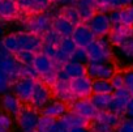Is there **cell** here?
<instances>
[{"label":"cell","instance_id":"obj_1","mask_svg":"<svg viewBox=\"0 0 133 132\" xmlns=\"http://www.w3.org/2000/svg\"><path fill=\"white\" fill-rule=\"evenodd\" d=\"M89 60L90 61H108L112 56L111 43L110 39L106 37H98L95 38L90 45L85 47Z\"/></svg>","mask_w":133,"mask_h":132},{"label":"cell","instance_id":"obj_2","mask_svg":"<svg viewBox=\"0 0 133 132\" xmlns=\"http://www.w3.org/2000/svg\"><path fill=\"white\" fill-rule=\"evenodd\" d=\"M24 25H25V32L42 37L43 34H46L48 30L52 29V17L47 12L29 15Z\"/></svg>","mask_w":133,"mask_h":132},{"label":"cell","instance_id":"obj_3","mask_svg":"<svg viewBox=\"0 0 133 132\" xmlns=\"http://www.w3.org/2000/svg\"><path fill=\"white\" fill-rule=\"evenodd\" d=\"M0 70L9 76L11 83H15L17 79L21 77L22 64L17 60L15 54H11L4 50L2 42H0Z\"/></svg>","mask_w":133,"mask_h":132},{"label":"cell","instance_id":"obj_4","mask_svg":"<svg viewBox=\"0 0 133 132\" xmlns=\"http://www.w3.org/2000/svg\"><path fill=\"white\" fill-rule=\"evenodd\" d=\"M85 68H86V76H89L91 80H98V79L110 80L116 73L115 65H114V63H111V60H108V61H89V64Z\"/></svg>","mask_w":133,"mask_h":132},{"label":"cell","instance_id":"obj_5","mask_svg":"<svg viewBox=\"0 0 133 132\" xmlns=\"http://www.w3.org/2000/svg\"><path fill=\"white\" fill-rule=\"evenodd\" d=\"M130 97H132V92L125 86L120 89H115L107 110L121 118L124 114H127V103L130 99Z\"/></svg>","mask_w":133,"mask_h":132},{"label":"cell","instance_id":"obj_6","mask_svg":"<svg viewBox=\"0 0 133 132\" xmlns=\"http://www.w3.org/2000/svg\"><path fill=\"white\" fill-rule=\"evenodd\" d=\"M86 25L90 28V30L94 33L95 37H106L107 34L111 33L112 26H114L110 15H107V13H101V12H97V13L86 22Z\"/></svg>","mask_w":133,"mask_h":132},{"label":"cell","instance_id":"obj_7","mask_svg":"<svg viewBox=\"0 0 133 132\" xmlns=\"http://www.w3.org/2000/svg\"><path fill=\"white\" fill-rule=\"evenodd\" d=\"M15 37L18 43V48L26 50V51H33V52H39L43 45L42 37L35 35L29 32H17L15 33Z\"/></svg>","mask_w":133,"mask_h":132},{"label":"cell","instance_id":"obj_8","mask_svg":"<svg viewBox=\"0 0 133 132\" xmlns=\"http://www.w3.org/2000/svg\"><path fill=\"white\" fill-rule=\"evenodd\" d=\"M51 94H52V92L50 90V88L46 84H43L42 81H35L33 94H31L29 103L35 110H39V109L43 110L44 106L51 101Z\"/></svg>","mask_w":133,"mask_h":132},{"label":"cell","instance_id":"obj_9","mask_svg":"<svg viewBox=\"0 0 133 132\" xmlns=\"http://www.w3.org/2000/svg\"><path fill=\"white\" fill-rule=\"evenodd\" d=\"M39 116L37 110L33 107H21L20 112L17 114L18 124L24 132H34L39 120Z\"/></svg>","mask_w":133,"mask_h":132},{"label":"cell","instance_id":"obj_10","mask_svg":"<svg viewBox=\"0 0 133 132\" xmlns=\"http://www.w3.org/2000/svg\"><path fill=\"white\" fill-rule=\"evenodd\" d=\"M93 80L89 76H81L71 80V89L75 99L77 98H89L93 94Z\"/></svg>","mask_w":133,"mask_h":132},{"label":"cell","instance_id":"obj_11","mask_svg":"<svg viewBox=\"0 0 133 132\" xmlns=\"http://www.w3.org/2000/svg\"><path fill=\"white\" fill-rule=\"evenodd\" d=\"M34 85H35V80L34 79H29V77H20V79H17L13 83L15 96L21 102H30Z\"/></svg>","mask_w":133,"mask_h":132},{"label":"cell","instance_id":"obj_12","mask_svg":"<svg viewBox=\"0 0 133 132\" xmlns=\"http://www.w3.org/2000/svg\"><path fill=\"white\" fill-rule=\"evenodd\" d=\"M71 110L84 116L88 120H93L97 115V109L93 106L90 99L88 98H77L71 102Z\"/></svg>","mask_w":133,"mask_h":132},{"label":"cell","instance_id":"obj_13","mask_svg":"<svg viewBox=\"0 0 133 132\" xmlns=\"http://www.w3.org/2000/svg\"><path fill=\"white\" fill-rule=\"evenodd\" d=\"M133 37V26L124 24H114L112 30L110 33V43L119 47L125 39Z\"/></svg>","mask_w":133,"mask_h":132},{"label":"cell","instance_id":"obj_14","mask_svg":"<svg viewBox=\"0 0 133 132\" xmlns=\"http://www.w3.org/2000/svg\"><path fill=\"white\" fill-rule=\"evenodd\" d=\"M72 38L76 42L77 47H86L88 45H90L97 37L94 35V33L90 30V28L86 24H81L75 26V30L72 33Z\"/></svg>","mask_w":133,"mask_h":132},{"label":"cell","instance_id":"obj_15","mask_svg":"<svg viewBox=\"0 0 133 132\" xmlns=\"http://www.w3.org/2000/svg\"><path fill=\"white\" fill-rule=\"evenodd\" d=\"M20 13L17 0H0V22L17 20Z\"/></svg>","mask_w":133,"mask_h":132},{"label":"cell","instance_id":"obj_16","mask_svg":"<svg viewBox=\"0 0 133 132\" xmlns=\"http://www.w3.org/2000/svg\"><path fill=\"white\" fill-rule=\"evenodd\" d=\"M51 88H52V94L57 101H61L65 103V102H72L75 99L72 89H71V81L56 80V83Z\"/></svg>","mask_w":133,"mask_h":132},{"label":"cell","instance_id":"obj_17","mask_svg":"<svg viewBox=\"0 0 133 132\" xmlns=\"http://www.w3.org/2000/svg\"><path fill=\"white\" fill-rule=\"evenodd\" d=\"M33 67L38 72L39 76H42L44 73H48V72L57 71V67H56L55 61L51 58H48L47 55H44L43 52H41V51L35 54V59L33 61Z\"/></svg>","mask_w":133,"mask_h":132},{"label":"cell","instance_id":"obj_18","mask_svg":"<svg viewBox=\"0 0 133 132\" xmlns=\"http://www.w3.org/2000/svg\"><path fill=\"white\" fill-rule=\"evenodd\" d=\"M98 0H76L75 7L78 9L84 22H88L97 13Z\"/></svg>","mask_w":133,"mask_h":132},{"label":"cell","instance_id":"obj_19","mask_svg":"<svg viewBox=\"0 0 133 132\" xmlns=\"http://www.w3.org/2000/svg\"><path fill=\"white\" fill-rule=\"evenodd\" d=\"M112 24H124L133 26V5H127L120 9H115L110 15Z\"/></svg>","mask_w":133,"mask_h":132},{"label":"cell","instance_id":"obj_20","mask_svg":"<svg viewBox=\"0 0 133 132\" xmlns=\"http://www.w3.org/2000/svg\"><path fill=\"white\" fill-rule=\"evenodd\" d=\"M52 29L55 32H57L61 37H72L75 26L69 21H66L64 17L57 15L52 18Z\"/></svg>","mask_w":133,"mask_h":132},{"label":"cell","instance_id":"obj_21","mask_svg":"<svg viewBox=\"0 0 133 132\" xmlns=\"http://www.w3.org/2000/svg\"><path fill=\"white\" fill-rule=\"evenodd\" d=\"M61 120L64 122V124L68 127V128H76V127H86L89 120L85 119L84 116L78 115L77 112L75 111H66L63 116H61Z\"/></svg>","mask_w":133,"mask_h":132},{"label":"cell","instance_id":"obj_22","mask_svg":"<svg viewBox=\"0 0 133 132\" xmlns=\"http://www.w3.org/2000/svg\"><path fill=\"white\" fill-rule=\"evenodd\" d=\"M59 15L61 17H64L66 21H69L73 26L84 24V21H82V18L80 16V12H78V9L75 5H64L59 11Z\"/></svg>","mask_w":133,"mask_h":132},{"label":"cell","instance_id":"obj_23","mask_svg":"<svg viewBox=\"0 0 133 132\" xmlns=\"http://www.w3.org/2000/svg\"><path fill=\"white\" fill-rule=\"evenodd\" d=\"M65 112H66V107H65L64 102L57 101V99L56 101H50L43 109V115L51 116L54 119L61 118Z\"/></svg>","mask_w":133,"mask_h":132},{"label":"cell","instance_id":"obj_24","mask_svg":"<svg viewBox=\"0 0 133 132\" xmlns=\"http://www.w3.org/2000/svg\"><path fill=\"white\" fill-rule=\"evenodd\" d=\"M61 70H63L66 75H68V77H69L71 80L86 75L85 65H82V64H80V63H76V61H72V60H69L68 63H65L63 67H61Z\"/></svg>","mask_w":133,"mask_h":132},{"label":"cell","instance_id":"obj_25","mask_svg":"<svg viewBox=\"0 0 133 132\" xmlns=\"http://www.w3.org/2000/svg\"><path fill=\"white\" fill-rule=\"evenodd\" d=\"M129 5L128 0H98V5H97V12L106 13L108 11H115L120 9Z\"/></svg>","mask_w":133,"mask_h":132},{"label":"cell","instance_id":"obj_26","mask_svg":"<svg viewBox=\"0 0 133 132\" xmlns=\"http://www.w3.org/2000/svg\"><path fill=\"white\" fill-rule=\"evenodd\" d=\"M2 105L4 107L5 111H8L9 114L12 115H17L21 110V101L15 96V94H11V93H5L4 97H3V101H2Z\"/></svg>","mask_w":133,"mask_h":132},{"label":"cell","instance_id":"obj_27","mask_svg":"<svg viewBox=\"0 0 133 132\" xmlns=\"http://www.w3.org/2000/svg\"><path fill=\"white\" fill-rule=\"evenodd\" d=\"M94 120H98L101 123H104L112 128H116L119 124H120V116L115 115L114 112L108 111V110H101V111H97V115L94 118Z\"/></svg>","mask_w":133,"mask_h":132},{"label":"cell","instance_id":"obj_28","mask_svg":"<svg viewBox=\"0 0 133 132\" xmlns=\"http://www.w3.org/2000/svg\"><path fill=\"white\" fill-rule=\"evenodd\" d=\"M112 94H99V93H93L90 96V102L93 103V106L97 109V111L101 110H107L108 105L111 102Z\"/></svg>","mask_w":133,"mask_h":132},{"label":"cell","instance_id":"obj_29","mask_svg":"<svg viewBox=\"0 0 133 132\" xmlns=\"http://www.w3.org/2000/svg\"><path fill=\"white\" fill-rule=\"evenodd\" d=\"M93 93H99V94H112L114 93V86L110 80H93Z\"/></svg>","mask_w":133,"mask_h":132},{"label":"cell","instance_id":"obj_30","mask_svg":"<svg viewBox=\"0 0 133 132\" xmlns=\"http://www.w3.org/2000/svg\"><path fill=\"white\" fill-rule=\"evenodd\" d=\"M119 55L127 60H133V37L125 39L119 47Z\"/></svg>","mask_w":133,"mask_h":132},{"label":"cell","instance_id":"obj_31","mask_svg":"<svg viewBox=\"0 0 133 132\" xmlns=\"http://www.w3.org/2000/svg\"><path fill=\"white\" fill-rule=\"evenodd\" d=\"M55 120H56V119L42 114V115L39 116V120H38V124H37V128H35L34 132H51Z\"/></svg>","mask_w":133,"mask_h":132},{"label":"cell","instance_id":"obj_32","mask_svg":"<svg viewBox=\"0 0 133 132\" xmlns=\"http://www.w3.org/2000/svg\"><path fill=\"white\" fill-rule=\"evenodd\" d=\"M2 46L4 47L5 51H8V52H11V54H16V52L20 51L18 43H17V39H16L15 34L5 35V37L2 39Z\"/></svg>","mask_w":133,"mask_h":132},{"label":"cell","instance_id":"obj_33","mask_svg":"<svg viewBox=\"0 0 133 132\" xmlns=\"http://www.w3.org/2000/svg\"><path fill=\"white\" fill-rule=\"evenodd\" d=\"M35 54H37V52L21 50V51L16 52L15 56L17 58V60H18L22 65H33V61H34V59H35Z\"/></svg>","mask_w":133,"mask_h":132},{"label":"cell","instance_id":"obj_34","mask_svg":"<svg viewBox=\"0 0 133 132\" xmlns=\"http://www.w3.org/2000/svg\"><path fill=\"white\" fill-rule=\"evenodd\" d=\"M59 48H60L61 51H64L65 54L72 55V54L76 51L77 45H76V42L73 41L72 37H63V38H61V42H60V45H59Z\"/></svg>","mask_w":133,"mask_h":132},{"label":"cell","instance_id":"obj_35","mask_svg":"<svg viewBox=\"0 0 133 132\" xmlns=\"http://www.w3.org/2000/svg\"><path fill=\"white\" fill-rule=\"evenodd\" d=\"M61 38H63V37H61L57 32H55L54 29L48 30L46 34L42 35V41H43V43L52 45V46H56V47H59V45H60V42H61Z\"/></svg>","mask_w":133,"mask_h":132},{"label":"cell","instance_id":"obj_36","mask_svg":"<svg viewBox=\"0 0 133 132\" xmlns=\"http://www.w3.org/2000/svg\"><path fill=\"white\" fill-rule=\"evenodd\" d=\"M71 60L72 61H76V63H80L82 65H88L89 64V56H88V52L84 47H77L76 51L71 55Z\"/></svg>","mask_w":133,"mask_h":132},{"label":"cell","instance_id":"obj_37","mask_svg":"<svg viewBox=\"0 0 133 132\" xmlns=\"http://www.w3.org/2000/svg\"><path fill=\"white\" fill-rule=\"evenodd\" d=\"M90 129H91V132H115V128H112L104 123H101L98 120H94V119H93Z\"/></svg>","mask_w":133,"mask_h":132},{"label":"cell","instance_id":"obj_38","mask_svg":"<svg viewBox=\"0 0 133 132\" xmlns=\"http://www.w3.org/2000/svg\"><path fill=\"white\" fill-rule=\"evenodd\" d=\"M11 84L12 83H11L9 76L4 71L0 70V93H7V90H8Z\"/></svg>","mask_w":133,"mask_h":132},{"label":"cell","instance_id":"obj_39","mask_svg":"<svg viewBox=\"0 0 133 132\" xmlns=\"http://www.w3.org/2000/svg\"><path fill=\"white\" fill-rule=\"evenodd\" d=\"M12 125L11 116L7 114H0V132H9Z\"/></svg>","mask_w":133,"mask_h":132},{"label":"cell","instance_id":"obj_40","mask_svg":"<svg viewBox=\"0 0 133 132\" xmlns=\"http://www.w3.org/2000/svg\"><path fill=\"white\" fill-rule=\"evenodd\" d=\"M123 80H124V86L132 92L133 90V68L123 72Z\"/></svg>","mask_w":133,"mask_h":132},{"label":"cell","instance_id":"obj_41","mask_svg":"<svg viewBox=\"0 0 133 132\" xmlns=\"http://www.w3.org/2000/svg\"><path fill=\"white\" fill-rule=\"evenodd\" d=\"M56 51H57V47H56V46L47 45V43H43V45H42V48H41V52H43L44 55H47V56L51 58V59L55 58Z\"/></svg>","mask_w":133,"mask_h":132},{"label":"cell","instance_id":"obj_42","mask_svg":"<svg viewBox=\"0 0 133 132\" xmlns=\"http://www.w3.org/2000/svg\"><path fill=\"white\" fill-rule=\"evenodd\" d=\"M114 89H120L124 86V80H123V73H115L111 79H110Z\"/></svg>","mask_w":133,"mask_h":132},{"label":"cell","instance_id":"obj_43","mask_svg":"<svg viewBox=\"0 0 133 132\" xmlns=\"http://www.w3.org/2000/svg\"><path fill=\"white\" fill-rule=\"evenodd\" d=\"M51 132H69V128L66 127V125L64 124V122L60 119V120H55Z\"/></svg>","mask_w":133,"mask_h":132},{"label":"cell","instance_id":"obj_44","mask_svg":"<svg viewBox=\"0 0 133 132\" xmlns=\"http://www.w3.org/2000/svg\"><path fill=\"white\" fill-rule=\"evenodd\" d=\"M115 132H133V124L132 122H123L116 127Z\"/></svg>","mask_w":133,"mask_h":132},{"label":"cell","instance_id":"obj_45","mask_svg":"<svg viewBox=\"0 0 133 132\" xmlns=\"http://www.w3.org/2000/svg\"><path fill=\"white\" fill-rule=\"evenodd\" d=\"M127 115H129L130 118H133V96L130 97V99L127 103Z\"/></svg>","mask_w":133,"mask_h":132},{"label":"cell","instance_id":"obj_46","mask_svg":"<svg viewBox=\"0 0 133 132\" xmlns=\"http://www.w3.org/2000/svg\"><path fill=\"white\" fill-rule=\"evenodd\" d=\"M69 132H91L88 127H76V128H69Z\"/></svg>","mask_w":133,"mask_h":132},{"label":"cell","instance_id":"obj_47","mask_svg":"<svg viewBox=\"0 0 133 132\" xmlns=\"http://www.w3.org/2000/svg\"><path fill=\"white\" fill-rule=\"evenodd\" d=\"M57 3L61 4L63 7H64V5H75L76 0H57Z\"/></svg>","mask_w":133,"mask_h":132},{"label":"cell","instance_id":"obj_48","mask_svg":"<svg viewBox=\"0 0 133 132\" xmlns=\"http://www.w3.org/2000/svg\"><path fill=\"white\" fill-rule=\"evenodd\" d=\"M0 34H3V26L0 25Z\"/></svg>","mask_w":133,"mask_h":132},{"label":"cell","instance_id":"obj_49","mask_svg":"<svg viewBox=\"0 0 133 132\" xmlns=\"http://www.w3.org/2000/svg\"><path fill=\"white\" fill-rule=\"evenodd\" d=\"M128 2H129V4H132V3H133V0H128Z\"/></svg>","mask_w":133,"mask_h":132},{"label":"cell","instance_id":"obj_50","mask_svg":"<svg viewBox=\"0 0 133 132\" xmlns=\"http://www.w3.org/2000/svg\"><path fill=\"white\" fill-rule=\"evenodd\" d=\"M51 2H52V3H54V2H57V0H51Z\"/></svg>","mask_w":133,"mask_h":132},{"label":"cell","instance_id":"obj_51","mask_svg":"<svg viewBox=\"0 0 133 132\" xmlns=\"http://www.w3.org/2000/svg\"><path fill=\"white\" fill-rule=\"evenodd\" d=\"M132 96H133V90H132Z\"/></svg>","mask_w":133,"mask_h":132},{"label":"cell","instance_id":"obj_52","mask_svg":"<svg viewBox=\"0 0 133 132\" xmlns=\"http://www.w3.org/2000/svg\"><path fill=\"white\" fill-rule=\"evenodd\" d=\"M132 124H133V120H132Z\"/></svg>","mask_w":133,"mask_h":132}]
</instances>
